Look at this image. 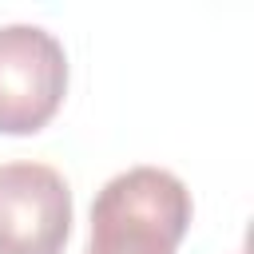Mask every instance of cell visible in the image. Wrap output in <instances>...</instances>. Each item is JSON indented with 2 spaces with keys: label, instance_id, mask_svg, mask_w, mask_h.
<instances>
[{
  "label": "cell",
  "instance_id": "cell-1",
  "mask_svg": "<svg viewBox=\"0 0 254 254\" xmlns=\"http://www.w3.org/2000/svg\"><path fill=\"white\" fill-rule=\"evenodd\" d=\"M190 226V190L163 167H127L91 202L83 254H175Z\"/></svg>",
  "mask_w": 254,
  "mask_h": 254
},
{
  "label": "cell",
  "instance_id": "cell-3",
  "mask_svg": "<svg viewBox=\"0 0 254 254\" xmlns=\"http://www.w3.org/2000/svg\"><path fill=\"white\" fill-rule=\"evenodd\" d=\"M71 190L48 163H0V254H64Z\"/></svg>",
  "mask_w": 254,
  "mask_h": 254
},
{
  "label": "cell",
  "instance_id": "cell-2",
  "mask_svg": "<svg viewBox=\"0 0 254 254\" xmlns=\"http://www.w3.org/2000/svg\"><path fill=\"white\" fill-rule=\"evenodd\" d=\"M67 91L64 44L36 24L0 28V131L36 135L52 123Z\"/></svg>",
  "mask_w": 254,
  "mask_h": 254
}]
</instances>
